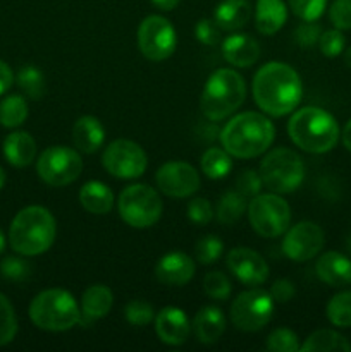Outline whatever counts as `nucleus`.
<instances>
[{
    "label": "nucleus",
    "instance_id": "nucleus-37",
    "mask_svg": "<svg viewBox=\"0 0 351 352\" xmlns=\"http://www.w3.org/2000/svg\"><path fill=\"white\" fill-rule=\"evenodd\" d=\"M288 6L301 21H317L326 12L327 0H288Z\"/></svg>",
    "mask_w": 351,
    "mask_h": 352
},
{
    "label": "nucleus",
    "instance_id": "nucleus-6",
    "mask_svg": "<svg viewBox=\"0 0 351 352\" xmlns=\"http://www.w3.org/2000/svg\"><path fill=\"white\" fill-rule=\"evenodd\" d=\"M30 318L34 327L47 332H65L81 322L78 301L65 289H47L30 305Z\"/></svg>",
    "mask_w": 351,
    "mask_h": 352
},
{
    "label": "nucleus",
    "instance_id": "nucleus-16",
    "mask_svg": "<svg viewBox=\"0 0 351 352\" xmlns=\"http://www.w3.org/2000/svg\"><path fill=\"white\" fill-rule=\"evenodd\" d=\"M226 265L234 277L244 285H257L264 284L268 278V265L257 251L250 248H234L227 253Z\"/></svg>",
    "mask_w": 351,
    "mask_h": 352
},
{
    "label": "nucleus",
    "instance_id": "nucleus-41",
    "mask_svg": "<svg viewBox=\"0 0 351 352\" xmlns=\"http://www.w3.org/2000/svg\"><path fill=\"white\" fill-rule=\"evenodd\" d=\"M344 45H346V40H344L343 33L341 30H327L320 34V40H319V47L322 55L326 57H337L344 52Z\"/></svg>",
    "mask_w": 351,
    "mask_h": 352
},
{
    "label": "nucleus",
    "instance_id": "nucleus-36",
    "mask_svg": "<svg viewBox=\"0 0 351 352\" xmlns=\"http://www.w3.org/2000/svg\"><path fill=\"white\" fill-rule=\"evenodd\" d=\"M196 260L202 265H212L222 256L224 244L217 236H205L198 241L195 248Z\"/></svg>",
    "mask_w": 351,
    "mask_h": 352
},
{
    "label": "nucleus",
    "instance_id": "nucleus-44",
    "mask_svg": "<svg viewBox=\"0 0 351 352\" xmlns=\"http://www.w3.org/2000/svg\"><path fill=\"white\" fill-rule=\"evenodd\" d=\"M220 28L213 19H200L195 26V36L200 43L206 45V47H213L220 41Z\"/></svg>",
    "mask_w": 351,
    "mask_h": 352
},
{
    "label": "nucleus",
    "instance_id": "nucleus-33",
    "mask_svg": "<svg viewBox=\"0 0 351 352\" xmlns=\"http://www.w3.org/2000/svg\"><path fill=\"white\" fill-rule=\"evenodd\" d=\"M17 85L31 100H40L45 95L47 82L43 72L34 65H24L17 72Z\"/></svg>",
    "mask_w": 351,
    "mask_h": 352
},
{
    "label": "nucleus",
    "instance_id": "nucleus-18",
    "mask_svg": "<svg viewBox=\"0 0 351 352\" xmlns=\"http://www.w3.org/2000/svg\"><path fill=\"white\" fill-rule=\"evenodd\" d=\"M155 275L162 284L181 287L195 275V261L182 251H171L157 261Z\"/></svg>",
    "mask_w": 351,
    "mask_h": 352
},
{
    "label": "nucleus",
    "instance_id": "nucleus-27",
    "mask_svg": "<svg viewBox=\"0 0 351 352\" xmlns=\"http://www.w3.org/2000/svg\"><path fill=\"white\" fill-rule=\"evenodd\" d=\"M114 305V294L107 285L95 284L85 291L81 298V315L88 320H98L109 315Z\"/></svg>",
    "mask_w": 351,
    "mask_h": 352
},
{
    "label": "nucleus",
    "instance_id": "nucleus-34",
    "mask_svg": "<svg viewBox=\"0 0 351 352\" xmlns=\"http://www.w3.org/2000/svg\"><path fill=\"white\" fill-rule=\"evenodd\" d=\"M17 333V318L9 299L0 292V347L14 340Z\"/></svg>",
    "mask_w": 351,
    "mask_h": 352
},
{
    "label": "nucleus",
    "instance_id": "nucleus-43",
    "mask_svg": "<svg viewBox=\"0 0 351 352\" xmlns=\"http://www.w3.org/2000/svg\"><path fill=\"white\" fill-rule=\"evenodd\" d=\"M329 19L337 30H351V0H334L329 7Z\"/></svg>",
    "mask_w": 351,
    "mask_h": 352
},
{
    "label": "nucleus",
    "instance_id": "nucleus-53",
    "mask_svg": "<svg viewBox=\"0 0 351 352\" xmlns=\"http://www.w3.org/2000/svg\"><path fill=\"white\" fill-rule=\"evenodd\" d=\"M3 184H6V172H3V168L0 167V189L3 188Z\"/></svg>",
    "mask_w": 351,
    "mask_h": 352
},
{
    "label": "nucleus",
    "instance_id": "nucleus-3",
    "mask_svg": "<svg viewBox=\"0 0 351 352\" xmlns=\"http://www.w3.org/2000/svg\"><path fill=\"white\" fill-rule=\"evenodd\" d=\"M292 143L308 153L322 155L332 150L341 138L339 126L332 113L319 107H303L288 122Z\"/></svg>",
    "mask_w": 351,
    "mask_h": 352
},
{
    "label": "nucleus",
    "instance_id": "nucleus-13",
    "mask_svg": "<svg viewBox=\"0 0 351 352\" xmlns=\"http://www.w3.org/2000/svg\"><path fill=\"white\" fill-rule=\"evenodd\" d=\"M102 165L117 179H136L145 174L148 157L143 148L129 140H116L105 148Z\"/></svg>",
    "mask_w": 351,
    "mask_h": 352
},
{
    "label": "nucleus",
    "instance_id": "nucleus-42",
    "mask_svg": "<svg viewBox=\"0 0 351 352\" xmlns=\"http://www.w3.org/2000/svg\"><path fill=\"white\" fill-rule=\"evenodd\" d=\"M0 270H2L3 277L14 282L26 280L31 274L30 265H28L23 258H17V256L3 258L2 265H0Z\"/></svg>",
    "mask_w": 351,
    "mask_h": 352
},
{
    "label": "nucleus",
    "instance_id": "nucleus-51",
    "mask_svg": "<svg viewBox=\"0 0 351 352\" xmlns=\"http://www.w3.org/2000/svg\"><path fill=\"white\" fill-rule=\"evenodd\" d=\"M344 64L351 69V47L344 52Z\"/></svg>",
    "mask_w": 351,
    "mask_h": 352
},
{
    "label": "nucleus",
    "instance_id": "nucleus-48",
    "mask_svg": "<svg viewBox=\"0 0 351 352\" xmlns=\"http://www.w3.org/2000/svg\"><path fill=\"white\" fill-rule=\"evenodd\" d=\"M14 82V72L3 60H0V95L9 91Z\"/></svg>",
    "mask_w": 351,
    "mask_h": 352
},
{
    "label": "nucleus",
    "instance_id": "nucleus-4",
    "mask_svg": "<svg viewBox=\"0 0 351 352\" xmlns=\"http://www.w3.org/2000/svg\"><path fill=\"white\" fill-rule=\"evenodd\" d=\"M57 232L54 215L43 206H26L14 217L9 229L10 248L21 256H38L52 248Z\"/></svg>",
    "mask_w": 351,
    "mask_h": 352
},
{
    "label": "nucleus",
    "instance_id": "nucleus-52",
    "mask_svg": "<svg viewBox=\"0 0 351 352\" xmlns=\"http://www.w3.org/2000/svg\"><path fill=\"white\" fill-rule=\"evenodd\" d=\"M3 250H6V236H3V232L0 230V254L3 253Z\"/></svg>",
    "mask_w": 351,
    "mask_h": 352
},
{
    "label": "nucleus",
    "instance_id": "nucleus-29",
    "mask_svg": "<svg viewBox=\"0 0 351 352\" xmlns=\"http://www.w3.org/2000/svg\"><path fill=\"white\" fill-rule=\"evenodd\" d=\"M202 165L203 174L209 179H224L233 168V160H231V155L226 150H220V148H209L205 153L202 155Z\"/></svg>",
    "mask_w": 351,
    "mask_h": 352
},
{
    "label": "nucleus",
    "instance_id": "nucleus-12",
    "mask_svg": "<svg viewBox=\"0 0 351 352\" xmlns=\"http://www.w3.org/2000/svg\"><path fill=\"white\" fill-rule=\"evenodd\" d=\"M138 47L143 57L151 62L171 57L178 47V34L171 21L157 14L145 17L138 28Z\"/></svg>",
    "mask_w": 351,
    "mask_h": 352
},
{
    "label": "nucleus",
    "instance_id": "nucleus-7",
    "mask_svg": "<svg viewBox=\"0 0 351 352\" xmlns=\"http://www.w3.org/2000/svg\"><path fill=\"white\" fill-rule=\"evenodd\" d=\"M260 177L275 195L296 191L305 179L303 158L289 148H275L262 160Z\"/></svg>",
    "mask_w": 351,
    "mask_h": 352
},
{
    "label": "nucleus",
    "instance_id": "nucleus-9",
    "mask_svg": "<svg viewBox=\"0 0 351 352\" xmlns=\"http://www.w3.org/2000/svg\"><path fill=\"white\" fill-rule=\"evenodd\" d=\"M248 219L258 236L274 239L286 234V230L289 229L291 208L275 192L257 195L248 205Z\"/></svg>",
    "mask_w": 351,
    "mask_h": 352
},
{
    "label": "nucleus",
    "instance_id": "nucleus-2",
    "mask_svg": "<svg viewBox=\"0 0 351 352\" xmlns=\"http://www.w3.org/2000/svg\"><path fill=\"white\" fill-rule=\"evenodd\" d=\"M275 138V127L258 112L234 116L220 131L224 150L236 158H255L268 150Z\"/></svg>",
    "mask_w": 351,
    "mask_h": 352
},
{
    "label": "nucleus",
    "instance_id": "nucleus-23",
    "mask_svg": "<svg viewBox=\"0 0 351 352\" xmlns=\"http://www.w3.org/2000/svg\"><path fill=\"white\" fill-rule=\"evenodd\" d=\"M226 330V316L215 306H205L193 320V332L202 344H213Z\"/></svg>",
    "mask_w": 351,
    "mask_h": 352
},
{
    "label": "nucleus",
    "instance_id": "nucleus-30",
    "mask_svg": "<svg viewBox=\"0 0 351 352\" xmlns=\"http://www.w3.org/2000/svg\"><path fill=\"white\" fill-rule=\"evenodd\" d=\"M28 103L23 96L10 95L0 102V124L3 127H19L28 119Z\"/></svg>",
    "mask_w": 351,
    "mask_h": 352
},
{
    "label": "nucleus",
    "instance_id": "nucleus-32",
    "mask_svg": "<svg viewBox=\"0 0 351 352\" xmlns=\"http://www.w3.org/2000/svg\"><path fill=\"white\" fill-rule=\"evenodd\" d=\"M326 313L334 327H339V329L351 327V291H343L332 296L327 302Z\"/></svg>",
    "mask_w": 351,
    "mask_h": 352
},
{
    "label": "nucleus",
    "instance_id": "nucleus-20",
    "mask_svg": "<svg viewBox=\"0 0 351 352\" xmlns=\"http://www.w3.org/2000/svg\"><path fill=\"white\" fill-rule=\"evenodd\" d=\"M222 55L236 67H251L260 57V45L251 34L234 33L224 40Z\"/></svg>",
    "mask_w": 351,
    "mask_h": 352
},
{
    "label": "nucleus",
    "instance_id": "nucleus-11",
    "mask_svg": "<svg viewBox=\"0 0 351 352\" xmlns=\"http://www.w3.org/2000/svg\"><path fill=\"white\" fill-rule=\"evenodd\" d=\"M274 315V299L264 289H250L237 296L231 305L234 327L244 332H258Z\"/></svg>",
    "mask_w": 351,
    "mask_h": 352
},
{
    "label": "nucleus",
    "instance_id": "nucleus-1",
    "mask_svg": "<svg viewBox=\"0 0 351 352\" xmlns=\"http://www.w3.org/2000/svg\"><path fill=\"white\" fill-rule=\"evenodd\" d=\"M303 85L298 72L284 62H267L253 78V98L272 117L291 113L299 105Z\"/></svg>",
    "mask_w": 351,
    "mask_h": 352
},
{
    "label": "nucleus",
    "instance_id": "nucleus-35",
    "mask_svg": "<svg viewBox=\"0 0 351 352\" xmlns=\"http://www.w3.org/2000/svg\"><path fill=\"white\" fill-rule=\"evenodd\" d=\"M203 291L209 298L224 301V299L229 298L233 287H231L229 278L222 272H209L203 278Z\"/></svg>",
    "mask_w": 351,
    "mask_h": 352
},
{
    "label": "nucleus",
    "instance_id": "nucleus-25",
    "mask_svg": "<svg viewBox=\"0 0 351 352\" xmlns=\"http://www.w3.org/2000/svg\"><path fill=\"white\" fill-rule=\"evenodd\" d=\"M2 150L7 162L17 168L28 167L36 157V143L31 138V134L24 133V131L7 134Z\"/></svg>",
    "mask_w": 351,
    "mask_h": 352
},
{
    "label": "nucleus",
    "instance_id": "nucleus-38",
    "mask_svg": "<svg viewBox=\"0 0 351 352\" xmlns=\"http://www.w3.org/2000/svg\"><path fill=\"white\" fill-rule=\"evenodd\" d=\"M299 347L298 337L289 329H277L267 337V351L270 352H296Z\"/></svg>",
    "mask_w": 351,
    "mask_h": 352
},
{
    "label": "nucleus",
    "instance_id": "nucleus-47",
    "mask_svg": "<svg viewBox=\"0 0 351 352\" xmlns=\"http://www.w3.org/2000/svg\"><path fill=\"white\" fill-rule=\"evenodd\" d=\"M296 294V289L292 285L291 280H286V278H279L272 284L270 287V296L274 301L277 302H288L295 298Z\"/></svg>",
    "mask_w": 351,
    "mask_h": 352
},
{
    "label": "nucleus",
    "instance_id": "nucleus-22",
    "mask_svg": "<svg viewBox=\"0 0 351 352\" xmlns=\"http://www.w3.org/2000/svg\"><path fill=\"white\" fill-rule=\"evenodd\" d=\"M72 141L83 153H95L105 141V129L96 117L83 116L72 127Z\"/></svg>",
    "mask_w": 351,
    "mask_h": 352
},
{
    "label": "nucleus",
    "instance_id": "nucleus-26",
    "mask_svg": "<svg viewBox=\"0 0 351 352\" xmlns=\"http://www.w3.org/2000/svg\"><path fill=\"white\" fill-rule=\"evenodd\" d=\"M79 203L86 212L93 215H105L114 206V195L107 184L100 181H89L79 191Z\"/></svg>",
    "mask_w": 351,
    "mask_h": 352
},
{
    "label": "nucleus",
    "instance_id": "nucleus-49",
    "mask_svg": "<svg viewBox=\"0 0 351 352\" xmlns=\"http://www.w3.org/2000/svg\"><path fill=\"white\" fill-rule=\"evenodd\" d=\"M341 141H343L344 148H346L348 151H351V119L348 120L346 126H344L343 133H341Z\"/></svg>",
    "mask_w": 351,
    "mask_h": 352
},
{
    "label": "nucleus",
    "instance_id": "nucleus-15",
    "mask_svg": "<svg viewBox=\"0 0 351 352\" xmlns=\"http://www.w3.org/2000/svg\"><path fill=\"white\" fill-rule=\"evenodd\" d=\"M158 189L169 198H189L200 188V174L186 162H167L155 175Z\"/></svg>",
    "mask_w": 351,
    "mask_h": 352
},
{
    "label": "nucleus",
    "instance_id": "nucleus-8",
    "mask_svg": "<svg viewBox=\"0 0 351 352\" xmlns=\"http://www.w3.org/2000/svg\"><path fill=\"white\" fill-rule=\"evenodd\" d=\"M119 215L134 229H147L160 220L164 205L153 188L147 184H133L123 189L117 199Z\"/></svg>",
    "mask_w": 351,
    "mask_h": 352
},
{
    "label": "nucleus",
    "instance_id": "nucleus-28",
    "mask_svg": "<svg viewBox=\"0 0 351 352\" xmlns=\"http://www.w3.org/2000/svg\"><path fill=\"white\" fill-rule=\"evenodd\" d=\"M299 351L308 352V351H320V352H330V351H351V344L348 342L346 337L341 333L334 332V330L322 329L317 332L310 333L308 339L305 340Z\"/></svg>",
    "mask_w": 351,
    "mask_h": 352
},
{
    "label": "nucleus",
    "instance_id": "nucleus-21",
    "mask_svg": "<svg viewBox=\"0 0 351 352\" xmlns=\"http://www.w3.org/2000/svg\"><path fill=\"white\" fill-rule=\"evenodd\" d=\"M288 19L284 0H257L255 6V28L264 36L275 34Z\"/></svg>",
    "mask_w": 351,
    "mask_h": 352
},
{
    "label": "nucleus",
    "instance_id": "nucleus-14",
    "mask_svg": "<svg viewBox=\"0 0 351 352\" xmlns=\"http://www.w3.org/2000/svg\"><path fill=\"white\" fill-rule=\"evenodd\" d=\"M323 241L326 236L322 227L313 222H299L286 230L282 251L289 260L303 263L315 258L322 251Z\"/></svg>",
    "mask_w": 351,
    "mask_h": 352
},
{
    "label": "nucleus",
    "instance_id": "nucleus-54",
    "mask_svg": "<svg viewBox=\"0 0 351 352\" xmlns=\"http://www.w3.org/2000/svg\"><path fill=\"white\" fill-rule=\"evenodd\" d=\"M346 248H348V251H350V253H351V236L348 237V241H346Z\"/></svg>",
    "mask_w": 351,
    "mask_h": 352
},
{
    "label": "nucleus",
    "instance_id": "nucleus-40",
    "mask_svg": "<svg viewBox=\"0 0 351 352\" xmlns=\"http://www.w3.org/2000/svg\"><path fill=\"white\" fill-rule=\"evenodd\" d=\"M262 188H264V181L260 177V172L248 168L237 175L236 191L243 195L244 198H253V196L260 195Z\"/></svg>",
    "mask_w": 351,
    "mask_h": 352
},
{
    "label": "nucleus",
    "instance_id": "nucleus-31",
    "mask_svg": "<svg viewBox=\"0 0 351 352\" xmlns=\"http://www.w3.org/2000/svg\"><path fill=\"white\" fill-rule=\"evenodd\" d=\"M244 210H246L244 196L240 195L237 191H229L220 198L219 205H217V220L220 223L231 226V223H236L243 217Z\"/></svg>",
    "mask_w": 351,
    "mask_h": 352
},
{
    "label": "nucleus",
    "instance_id": "nucleus-5",
    "mask_svg": "<svg viewBox=\"0 0 351 352\" xmlns=\"http://www.w3.org/2000/svg\"><path fill=\"white\" fill-rule=\"evenodd\" d=\"M246 98V82L240 72L233 69H217L206 79L203 88L200 107L206 119L219 120L227 119L236 112Z\"/></svg>",
    "mask_w": 351,
    "mask_h": 352
},
{
    "label": "nucleus",
    "instance_id": "nucleus-19",
    "mask_svg": "<svg viewBox=\"0 0 351 352\" xmlns=\"http://www.w3.org/2000/svg\"><path fill=\"white\" fill-rule=\"evenodd\" d=\"M315 274L330 287H346L351 284V260L337 251H327L317 260Z\"/></svg>",
    "mask_w": 351,
    "mask_h": 352
},
{
    "label": "nucleus",
    "instance_id": "nucleus-17",
    "mask_svg": "<svg viewBox=\"0 0 351 352\" xmlns=\"http://www.w3.org/2000/svg\"><path fill=\"white\" fill-rule=\"evenodd\" d=\"M155 332L167 346H182L188 340L191 325L181 308L167 306L155 316Z\"/></svg>",
    "mask_w": 351,
    "mask_h": 352
},
{
    "label": "nucleus",
    "instance_id": "nucleus-24",
    "mask_svg": "<svg viewBox=\"0 0 351 352\" xmlns=\"http://www.w3.org/2000/svg\"><path fill=\"white\" fill-rule=\"evenodd\" d=\"M251 17L248 0H222L213 10V21L222 31H237L246 26Z\"/></svg>",
    "mask_w": 351,
    "mask_h": 352
},
{
    "label": "nucleus",
    "instance_id": "nucleus-46",
    "mask_svg": "<svg viewBox=\"0 0 351 352\" xmlns=\"http://www.w3.org/2000/svg\"><path fill=\"white\" fill-rule=\"evenodd\" d=\"M188 219L198 226H206L213 219V208L209 199L195 198L188 205Z\"/></svg>",
    "mask_w": 351,
    "mask_h": 352
},
{
    "label": "nucleus",
    "instance_id": "nucleus-50",
    "mask_svg": "<svg viewBox=\"0 0 351 352\" xmlns=\"http://www.w3.org/2000/svg\"><path fill=\"white\" fill-rule=\"evenodd\" d=\"M151 3L162 10H172L179 6V0H151Z\"/></svg>",
    "mask_w": 351,
    "mask_h": 352
},
{
    "label": "nucleus",
    "instance_id": "nucleus-10",
    "mask_svg": "<svg viewBox=\"0 0 351 352\" xmlns=\"http://www.w3.org/2000/svg\"><path fill=\"white\" fill-rule=\"evenodd\" d=\"M36 172L45 184L52 188L72 184L83 172L79 153L67 146H50L38 157Z\"/></svg>",
    "mask_w": 351,
    "mask_h": 352
},
{
    "label": "nucleus",
    "instance_id": "nucleus-45",
    "mask_svg": "<svg viewBox=\"0 0 351 352\" xmlns=\"http://www.w3.org/2000/svg\"><path fill=\"white\" fill-rule=\"evenodd\" d=\"M320 34H322V28L315 21H303V24H299L295 30V40L303 48H310L319 43Z\"/></svg>",
    "mask_w": 351,
    "mask_h": 352
},
{
    "label": "nucleus",
    "instance_id": "nucleus-39",
    "mask_svg": "<svg viewBox=\"0 0 351 352\" xmlns=\"http://www.w3.org/2000/svg\"><path fill=\"white\" fill-rule=\"evenodd\" d=\"M124 315H126V320L133 327H145L153 320V308L147 301L133 299V301L127 302Z\"/></svg>",
    "mask_w": 351,
    "mask_h": 352
}]
</instances>
